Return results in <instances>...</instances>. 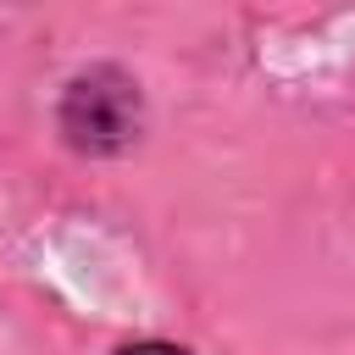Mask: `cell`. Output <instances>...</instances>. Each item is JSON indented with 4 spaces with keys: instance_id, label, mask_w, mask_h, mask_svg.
<instances>
[{
    "instance_id": "obj_1",
    "label": "cell",
    "mask_w": 355,
    "mask_h": 355,
    "mask_svg": "<svg viewBox=\"0 0 355 355\" xmlns=\"http://www.w3.org/2000/svg\"><path fill=\"white\" fill-rule=\"evenodd\" d=\"M139 128H144V94L128 67L94 61L67 78V89L55 100V133L72 155L111 161V155L133 150Z\"/></svg>"
},
{
    "instance_id": "obj_2",
    "label": "cell",
    "mask_w": 355,
    "mask_h": 355,
    "mask_svg": "<svg viewBox=\"0 0 355 355\" xmlns=\"http://www.w3.org/2000/svg\"><path fill=\"white\" fill-rule=\"evenodd\" d=\"M111 355H194L189 344H172V338H128V344H116Z\"/></svg>"
}]
</instances>
